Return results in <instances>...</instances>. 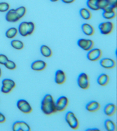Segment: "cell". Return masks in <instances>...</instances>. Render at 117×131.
<instances>
[{
	"mask_svg": "<svg viewBox=\"0 0 117 131\" xmlns=\"http://www.w3.org/2000/svg\"><path fill=\"white\" fill-rule=\"evenodd\" d=\"M46 65L47 64L46 63V62L41 60H35L32 62L31 64V68L34 71L40 72V71L45 70Z\"/></svg>",
	"mask_w": 117,
	"mask_h": 131,
	"instance_id": "4fadbf2b",
	"label": "cell"
},
{
	"mask_svg": "<svg viewBox=\"0 0 117 131\" xmlns=\"http://www.w3.org/2000/svg\"><path fill=\"white\" fill-rule=\"evenodd\" d=\"M56 110L57 112H63L67 109V107L69 104V100L65 96H61L56 100Z\"/></svg>",
	"mask_w": 117,
	"mask_h": 131,
	"instance_id": "8992f818",
	"label": "cell"
},
{
	"mask_svg": "<svg viewBox=\"0 0 117 131\" xmlns=\"http://www.w3.org/2000/svg\"><path fill=\"white\" fill-rule=\"evenodd\" d=\"M86 109L89 112H95L100 109V104L97 101H91L86 105Z\"/></svg>",
	"mask_w": 117,
	"mask_h": 131,
	"instance_id": "2e32d148",
	"label": "cell"
},
{
	"mask_svg": "<svg viewBox=\"0 0 117 131\" xmlns=\"http://www.w3.org/2000/svg\"><path fill=\"white\" fill-rule=\"evenodd\" d=\"M81 29H82V32H83V34H85L87 36H92V35H94V32H95L94 27L88 23L82 24Z\"/></svg>",
	"mask_w": 117,
	"mask_h": 131,
	"instance_id": "ac0fdd59",
	"label": "cell"
},
{
	"mask_svg": "<svg viewBox=\"0 0 117 131\" xmlns=\"http://www.w3.org/2000/svg\"><path fill=\"white\" fill-rule=\"evenodd\" d=\"M2 69H1V67H0V77H2Z\"/></svg>",
	"mask_w": 117,
	"mask_h": 131,
	"instance_id": "8d00e7d4",
	"label": "cell"
},
{
	"mask_svg": "<svg viewBox=\"0 0 117 131\" xmlns=\"http://www.w3.org/2000/svg\"><path fill=\"white\" fill-rule=\"evenodd\" d=\"M16 14H18V16H19V18L21 19L23 17H24L25 15L26 14L27 9L25 6H20L18 8H17L16 9Z\"/></svg>",
	"mask_w": 117,
	"mask_h": 131,
	"instance_id": "83f0119b",
	"label": "cell"
},
{
	"mask_svg": "<svg viewBox=\"0 0 117 131\" xmlns=\"http://www.w3.org/2000/svg\"><path fill=\"white\" fill-rule=\"evenodd\" d=\"M40 52L43 56L45 58H50L53 55V52L50 47L46 45H42L40 48Z\"/></svg>",
	"mask_w": 117,
	"mask_h": 131,
	"instance_id": "ffe728a7",
	"label": "cell"
},
{
	"mask_svg": "<svg viewBox=\"0 0 117 131\" xmlns=\"http://www.w3.org/2000/svg\"><path fill=\"white\" fill-rule=\"evenodd\" d=\"M8 58L4 54H0V64L4 65L6 62L8 61Z\"/></svg>",
	"mask_w": 117,
	"mask_h": 131,
	"instance_id": "4dcf8cb0",
	"label": "cell"
},
{
	"mask_svg": "<svg viewBox=\"0 0 117 131\" xmlns=\"http://www.w3.org/2000/svg\"><path fill=\"white\" fill-rule=\"evenodd\" d=\"M61 1L65 4H72L75 2V0H61Z\"/></svg>",
	"mask_w": 117,
	"mask_h": 131,
	"instance_id": "e575fe53",
	"label": "cell"
},
{
	"mask_svg": "<svg viewBox=\"0 0 117 131\" xmlns=\"http://www.w3.org/2000/svg\"><path fill=\"white\" fill-rule=\"evenodd\" d=\"M97 6L98 7L99 10H102L104 11V9H106L109 6V3L107 2V0H98L97 2Z\"/></svg>",
	"mask_w": 117,
	"mask_h": 131,
	"instance_id": "4316f807",
	"label": "cell"
},
{
	"mask_svg": "<svg viewBox=\"0 0 117 131\" xmlns=\"http://www.w3.org/2000/svg\"><path fill=\"white\" fill-rule=\"evenodd\" d=\"M100 64L102 67L104 69H112L116 67V62L113 59L109 58H104L100 60Z\"/></svg>",
	"mask_w": 117,
	"mask_h": 131,
	"instance_id": "7c38bea8",
	"label": "cell"
},
{
	"mask_svg": "<svg viewBox=\"0 0 117 131\" xmlns=\"http://www.w3.org/2000/svg\"><path fill=\"white\" fill-rule=\"evenodd\" d=\"M102 55V51L99 48H92L90 51H88V54H87V58L88 60L92 62L98 61L101 58Z\"/></svg>",
	"mask_w": 117,
	"mask_h": 131,
	"instance_id": "ba28073f",
	"label": "cell"
},
{
	"mask_svg": "<svg viewBox=\"0 0 117 131\" xmlns=\"http://www.w3.org/2000/svg\"><path fill=\"white\" fill-rule=\"evenodd\" d=\"M10 9V4L7 2H0V12H7Z\"/></svg>",
	"mask_w": 117,
	"mask_h": 131,
	"instance_id": "f1b7e54d",
	"label": "cell"
},
{
	"mask_svg": "<svg viewBox=\"0 0 117 131\" xmlns=\"http://www.w3.org/2000/svg\"><path fill=\"white\" fill-rule=\"evenodd\" d=\"M41 110L46 115H51L56 112V103L51 95L47 94L44 97L41 104Z\"/></svg>",
	"mask_w": 117,
	"mask_h": 131,
	"instance_id": "6da1fadb",
	"label": "cell"
},
{
	"mask_svg": "<svg viewBox=\"0 0 117 131\" xmlns=\"http://www.w3.org/2000/svg\"><path fill=\"white\" fill-rule=\"evenodd\" d=\"M11 45L13 48L16 50H21L24 48V43L23 41L17 39H13L11 41Z\"/></svg>",
	"mask_w": 117,
	"mask_h": 131,
	"instance_id": "d4e9b609",
	"label": "cell"
},
{
	"mask_svg": "<svg viewBox=\"0 0 117 131\" xmlns=\"http://www.w3.org/2000/svg\"><path fill=\"white\" fill-rule=\"evenodd\" d=\"M77 45L83 51H89L94 46V42L91 39H80L77 41Z\"/></svg>",
	"mask_w": 117,
	"mask_h": 131,
	"instance_id": "9c48e42d",
	"label": "cell"
},
{
	"mask_svg": "<svg viewBox=\"0 0 117 131\" xmlns=\"http://www.w3.org/2000/svg\"><path fill=\"white\" fill-rule=\"evenodd\" d=\"M104 128L107 131L116 130V126L113 121L107 119L104 121Z\"/></svg>",
	"mask_w": 117,
	"mask_h": 131,
	"instance_id": "603a6c76",
	"label": "cell"
},
{
	"mask_svg": "<svg viewBox=\"0 0 117 131\" xmlns=\"http://www.w3.org/2000/svg\"><path fill=\"white\" fill-rule=\"evenodd\" d=\"M66 81V75L64 71L58 70L56 71L55 74V82L58 85H61L65 82Z\"/></svg>",
	"mask_w": 117,
	"mask_h": 131,
	"instance_id": "9a60e30c",
	"label": "cell"
},
{
	"mask_svg": "<svg viewBox=\"0 0 117 131\" xmlns=\"http://www.w3.org/2000/svg\"><path fill=\"white\" fill-rule=\"evenodd\" d=\"M65 121L68 126L73 130H77L79 126V122L77 118L72 112H68L65 115Z\"/></svg>",
	"mask_w": 117,
	"mask_h": 131,
	"instance_id": "3957f363",
	"label": "cell"
},
{
	"mask_svg": "<svg viewBox=\"0 0 117 131\" xmlns=\"http://www.w3.org/2000/svg\"><path fill=\"white\" fill-rule=\"evenodd\" d=\"M79 14L81 17L86 20H90L92 17V14H91V11L88 8H81L79 11Z\"/></svg>",
	"mask_w": 117,
	"mask_h": 131,
	"instance_id": "44dd1931",
	"label": "cell"
},
{
	"mask_svg": "<svg viewBox=\"0 0 117 131\" xmlns=\"http://www.w3.org/2000/svg\"><path fill=\"white\" fill-rule=\"evenodd\" d=\"M97 81H98V83L100 86H105L109 83V77L106 74H102L98 77Z\"/></svg>",
	"mask_w": 117,
	"mask_h": 131,
	"instance_id": "d6986e66",
	"label": "cell"
},
{
	"mask_svg": "<svg viewBox=\"0 0 117 131\" xmlns=\"http://www.w3.org/2000/svg\"><path fill=\"white\" fill-rule=\"evenodd\" d=\"M107 2L109 3V4L111 6H112L113 8H114L115 9L117 7V0H107Z\"/></svg>",
	"mask_w": 117,
	"mask_h": 131,
	"instance_id": "1f68e13d",
	"label": "cell"
},
{
	"mask_svg": "<svg viewBox=\"0 0 117 131\" xmlns=\"http://www.w3.org/2000/svg\"><path fill=\"white\" fill-rule=\"evenodd\" d=\"M58 1H59V0H51V2H56Z\"/></svg>",
	"mask_w": 117,
	"mask_h": 131,
	"instance_id": "74e56055",
	"label": "cell"
},
{
	"mask_svg": "<svg viewBox=\"0 0 117 131\" xmlns=\"http://www.w3.org/2000/svg\"><path fill=\"white\" fill-rule=\"evenodd\" d=\"M12 130L13 131H30L31 128L26 122L19 121L13 123Z\"/></svg>",
	"mask_w": 117,
	"mask_h": 131,
	"instance_id": "30bf717a",
	"label": "cell"
},
{
	"mask_svg": "<svg viewBox=\"0 0 117 131\" xmlns=\"http://www.w3.org/2000/svg\"><path fill=\"white\" fill-rule=\"evenodd\" d=\"M1 91H2V93H3L7 94V93H9L10 92H11L12 90L10 89V88H7V87H6V86H2V88H1Z\"/></svg>",
	"mask_w": 117,
	"mask_h": 131,
	"instance_id": "d6a6232c",
	"label": "cell"
},
{
	"mask_svg": "<svg viewBox=\"0 0 117 131\" xmlns=\"http://www.w3.org/2000/svg\"><path fill=\"white\" fill-rule=\"evenodd\" d=\"M5 121H6V116L3 114L2 113L0 112V123H4Z\"/></svg>",
	"mask_w": 117,
	"mask_h": 131,
	"instance_id": "836d02e7",
	"label": "cell"
},
{
	"mask_svg": "<svg viewBox=\"0 0 117 131\" xmlns=\"http://www.w3.org/2000/svg\"><path fill=\"white\" fill-rule=\"evenodd\" d=\"M103 18L107 20H112L116 16V13L115 11V8L111 6H109L106 9H104L102 13Z\"/></svg>",
	"mask_w": 117,
	"mask_h": 131,
	"instance_id": "5bb4252c",
	"label": "cell"
},
{
	"mask_svg": "<svg viewBox=\"0 0 117 131\" xmlns=\"http://www.w3.org/2000/svg\"><path fill=\"white\" fill-rule=\"evenodd\" d=\"M6 20L8 23H16V22L19 21L20 18H19L18 14H16V9H9L5 16Z\"/></svg>",
	"mask_w": 117,
	"mask_h": 131,
	"instance_id": "8fae6325",
	"label": "cell"
},
{
	"mask_svg": "<svg viewBox=\"0 0 117 131\" xmlns=\"http://www.w3.org/2000/svg\"><path fill=\"white\" fill-rule=\"evenodd\" d=\"M104 112L105 115L108 116H112L116 112V105L112 103L107 104L104 108Z\"/></svg>",
	"mask_w": 117,
	"mask_h": 131,
	"instance_id": "e0dca14e",
	"label": "cell"
},
{
	"mask_svg": "<svg viewBox=\"0 0 117 131\" xmlns=\"http://www.w3.org/2000/svg\"><path fill=\"white\" fill-rule=\"evenodd\" d=\"M2 86H6V87L10 88L11 90H13V88L16 87L15 81L12 80V79H3L2 81Z\"/></svg>",
	"mask_w": 117,
	"mask_h": 131,
	"instance_id": "cb8c5ba5",
	"label": "cell"
},
{
	"mask_svg": "<svg viewBox=\"0 0 117 131\" xmlns=\"http://www.w3.org/2000/svg\"><path fill=\"white\" fill-rule=\"evenodd\" d=\"M17 107L21 112L24 114H29L32 112V106L25 100H19L17 102Z\"/></svg>",
	"mask_w": 117,
	"mask_h": 131,
	"instance_id": "52a82bcc",
	"label": "cell"
},
{
	"mask_svg": "<svg viewBox=\"0 0 117 131\" xmlns=\"http://www.w3.org/2000/svg\"><path fill=\"white\" fill-rule=\"evenodd\" d=\"M98 27L100 32L102 35H107L112 33L113 29H114V25L112 22L107 21L104 22V23H101L99 25Z\"/></svg>",
	"mask_w": 117,
	"mask_h": 131,
	"instance_id": "5b68a950",
	"label": "cell"
},
{
	"mask_svg": "<svg viewBox=\"0 0 117 131\" xmlns=\"http://www.w3.org/2000/svg\"><path fill=\"white\" fill-rule=\"evenodd\" d=\"M86 130H87V131H93V130L99 131V130H99V129H97V128H94V129H87Z\"/></svg>",
	"mask_w": 117,
	"mask_h": 131,
	"instance_id": "d590c367",
	"label": "cell"
},
{
	"mask_svg": "<svg viewBox=\"0 0 117 131\" xmlns=\"http://www.w3.org/2000/svg\"><path fill=\"white\" fill-rule=\"evenodd\" d=\"M97 2L98 0H87V6L89 10L92 11H98L99 8L97 6Z\"/></svg>",
	"mask_w": 117,
	"mask_h": 131,
	"instance_id": "484cf974",
	"label": "cell"
},
{
	"mask_svg": "<svg viewBox=\"0 0 117 131\" xmlns=\"http://www.w3.org/2000/svg\"><path fill=\"white\" fill-rule=\"evenodd\" d=\"M77 84L80 88L83 90H87L89 86H90V83H89V77L86 73H81L77 79Z\"/></svg>",
	"mask_w": 117,
	"mask_h": 131,
	"instance_id": "277c9868",
	"label": "cell"
},
{
	"mask_svg": "<svg viewBox=\"0 0 117 131\" xmlns=\"http://www.w3.org/2000/svg\"><path fill=\"white\" fill-rule=\"evenodd\" d=\"M18 29L16 27H11L6 30V32L5 33V36L6 38H8L9 39H12L13 38H15L18 35Z\"/></svg>",
	"mask_w": 117,
	"mask_h": 131,
	"instance_id": "7402d4cb",
	"label": "cell"
},
{
	"mask_svg": "<svg viewBox=\"0 0 117 131\" xmlns=\"http://www.w3.org/2000/svg\"><path fill=\"white\" fill-rule=\"evenodd\" d=\"M35 29V25L32 22H22L19 25L18 33L22 37H27L31 35L34 32Z\"/></svg>",
	"mask_w": 117,
	"mask_h": 131,
	"instance_id": "7a4b0ae2",
	"label": "cell"
},
{
	"mask_svg": "<svg viewBox=\"0 0 117 131\" xmlns=\"http://www.w3.org/2000/svg\"><path fill=\"white\" fill-rule=\"evenodd\" d=\"M4 66L6 69H8L9 70H14L16 68V64L12 60H8V61L6 62V64H4Z\"/></svg>",
	"mask_w": 117,
	"mask_h": 131,
	"instance_id": "f546056e",
	"label": "cell"
}]
</instances>
